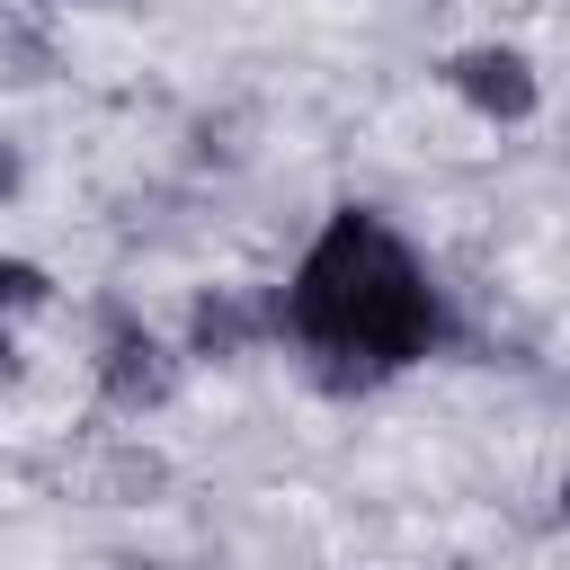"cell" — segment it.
Returning <instances> with one entry per match:
<instances>
[{
  "label": "cell",
  "instance_id": "1",
  "mask_svg": "<svg viewBox=\"0 0 570 570\" xmlns=\"http://www.w3.org/2000/svg\"><path fill=\"white\" fill-rule=\"evenodd\" d=\"M276 330H294V347H303L330 383L356 392V383H383V374L419 365V356L436 347L445 312H436V285H428L419 249H410L383 214L347 205V214H330L321 240L303 249L285 303H276Z\"/></svg>",
  "mask_w": 570,
  "mask_h": 570
},
{
  "label": "cell",
  "instance_id": "2",
  "mask_svg": "<svg viewBox=\"0 0 570 570\" xmlns=\"http://www.w3.org/2000/svg\"><path fill=\"white\" fill-rule=\"evenodd\" d=\"M98 383H107L116 410H151V401H169L178 365H169V347H160L134 312H107V321H98Z\"/></svg>",
  "mask_w": 570,
  "mask_h": 570
},
{
  "label": "cell",
  "instance_id": "3",
  "mask_svg": "<svg viewBox=\"0 0 570 570\" xmlns=\"http://www.w3.org/2000/svg\"><path fill=\"white\" fill-rule=\"evenodd\" d=\"M445 80H454V98L463 107H481L490 125H525L534 116V62L517 53V45H463L454 62H445Z\"/></svg>",
  "mask_w": 570,
  "mask_h": 570
},
{
  "label": "cell",
  "instance_id": "4",
  "mask_svg": "<svg viewBox=\"0 0 570 570\" xmlns=\"http://www.w3.org/2000/svg\"><path fill=\"white\" fill-rule=\"evenodd\" d=\"M267 321H276V303H232V294H214V303H196V356H240Z\"/></svg>",
  "mask_w": 570,
  "mask_h": 570
},
{
  "label": "cell",
  "instance_id": "5",
  "mask_svg": "<svg viewBox=\"0 0 570 570\" xmlns=\"http://www.w3.org/2000/svg\"><path fill=\"white\" fill-rule=\"evenodd\" d=\"M53 303V276L36 267V258H0V321H27V312H45Z\"/></svg>",
  "mask_w": 570,
  "mask_h": 570
},
{
  "label": "cell",
  "instance_id": "6",
  "mask_svg": "<svg viewBox=\"0 0 570 570\" xmlns=\"http://www.w3.org/2000/svg\"><path fill=\"white\" fill-rule=\"evenodd\" d=\"M9 187H18V160H9V142H0V196H9Z\"/></svg>",
  "mask_w": 570,
  "mask_h": 570
}]
</instances>
